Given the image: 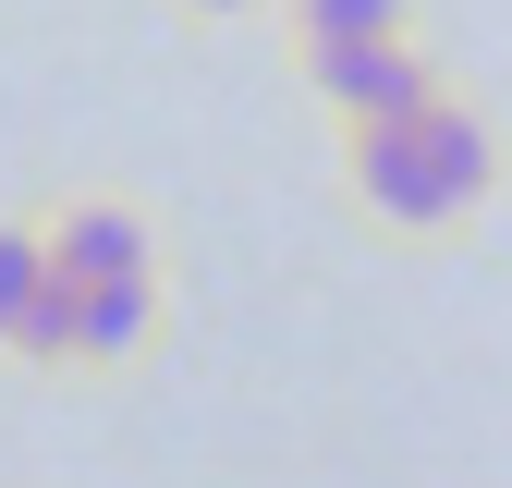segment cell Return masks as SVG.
Wrapping results in <instances>:
<instances>
[{
	"mask_svg": "<svg viewBox=\"0 0 512 488\" xmlns=\"http://www.w3.org/2000/svg\"><path fill=\"white\" fill-rule=\"evenodd\" d=\"M183 37H220V25H269V0H159Z\"/></svg>",
	"mask_w": 512,
	"mask_h": 488,
	"instance_id": "ba28073f",
	"label": "cell"
},
{
	"mask_svg": "<svg viewBox=\"0 0 512 488\" xmlns=\"http://www.w3.org/2000/svg\"><path fill=\"white\" fill-rule=\"evenodd\" d=\"M74 293V366L61 379H135L171 354V269H122V281H61Z\"/></svg>",
	"mask_w": 512,
	"mask_h": 488,
	"instance_id": "5b68a950",
	"label": "cell"
},
{
	"mask_svg": "<svg viewBox=\"0 0 512 488\" xmlns=\"http://www.w3.org/2000/svg\"><path fill=\"white\" fill-rule=\"evenodd\" d=\"M293 61V86L317 98V122H403L452 61H439V37H342V49H281Z\"/></svg>",
	"mask_w": 512,
	"mask_h": 488,
	"instance_id": "3957f363",
	"label": "cell"
},
{
	"mask_svg": "<svg viewBox=\"0 0 512 488\" xmlns=\"http://www.w3.org/2000/svg\"><path fill=\"white\" fill-rule=\"evenodd\" d=\"M403 135H415V159H427V183L464 208V232H488V208L512 196V135H500V110L464 86V74H439L415 110H403Z\"/></svg>",
	"mask_w": 512,
	"mask_h": 488,
	"instance_id": "277c9868",
	"label": "cell"
},
{
	"mask_svg": "<svg viewBox=\"0 0 512 488\" xmlns=\"http://www.w3.org/2000/svg\"><path fill=\"white\" fill-rule=\"evenodd\" d=\"M330 196H342V220L366 244H391V257H452V244H476L464 208L427 183L403 122H330Z\"/></svg>",
	"mask_w": 512,
	"mask_h": 488,
	"instance_id": "6da1fadb",
	"label": "cell"
},
{
	"mask_svg": "<svg viewBox=\"0 0 512 488\" xmlns=\"http://www.w3.org/2000/svg\"><path fill=\"white\" fill-rule=\"evenodd\" d=\"M25 220H37V269H49V281H122V269H171V220L135 196V183H49Z\"/></svg>",
	"mask_w": 512,
	"mask_h": 488,
	"instance_id": "7a4b0ae2",
	"label": "cell"
},
{
	"mask_svg": "<svg viewBox=\"0 0 512 488\" xmlns=\"http://www.w3.org/2000/svg\"><path fill=\"white\" fill-rule=\"evenodd\" d=\"M49 269H37V220L25 208H0V330H13L25 318V293H37Z\"/></svg>",
	"mask_w": 512,
	"mask_h": 488,
	"instance_id": "52a82bcc",
	"label": "cell"
},
{
	"mask_svg": "<svg viewBox=\"0 0 512 488\" xmlns=\"http://www.w3.org/2000/svg\"><path fill=\"white\" fill-rule=\"evenodd\" d=\"M427 0H269L281 49H342V37H415Z\"/></svg>",
	"mask_w": 512,
	"mask_h": 488,
	"instance_id": "8992f818",
	"label": "cell"
}]
</instances>
